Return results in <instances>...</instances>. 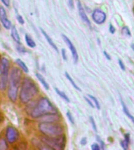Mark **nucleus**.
Wrapping results in <instances>:
<instances>
[{
    "instance_id": "28",
    "label": "nucleus",
    "mask_w": 134,
    "mask_h": 150,
    "mask_svg": "<svg viewBox=\"0 0 134 150\" xmlns=\"http://www.w3.org/2000/svg\"><path fill=\"white\" fill-rule=\"evenodd\" d=\"M16 21H18V23H20V24H21V25L24 24V19L23 16H21V15H20V14H17V15H16Z\"/></svg>"
},
{
    "instance_id": "36",
    "label": "nucleus",
    "mask_w": 134,
    "mask_h": 150,
    "mask_svg": "<svg viewBox=\"0 0 134 150\" xmlns=\"http://www.w3.org/2000/svg\"><path fill=\"white\" fill-rule=\"evenodd\" d=\"M80 144L82 145H86L87 144V138H86V137H84V138H82V139H81V141H80Z\"/></svg>"
},
{
    "instance_id": "14",
    "label": "nucleus",
    "mask_w": 134,
    "mask_h": 150,
    "mask_svg": "<svg viewBox=\"0 0 134 150\" xmlns=\"http://www.w3.org/2000/svg\"><path fill=\"white\" fill-rule=\"evenodd\" d=\"M10 35H11L12 38L16 42V43H21V38H20V35H19L18 30L16 29V26L12 25L11 28H10Z\"/></svg>"
},
{
    "instance_id": "10",
    "label": "nucleus",
    "mask_w": 134,
    "mask_h": 150,
    "mask_svg": "<svg viewBox=\"0 0 134 150\" xmlns=\"http://www.w3.org/2000/svg\"><path fill=\"white\" fill-rule=\"evenodd\" d=\"M0 21H1L3 28H6V30H9V29L11 28V21L8 19V16H7L5 8L3 6H0Z\"/></svg>"
},
{
    "instance_id": "22",
    "label": "nucleus",
    "mask_w": 134,
    "mask_h": 150,
    "mask_svg": "<svg viewBox=\"0 0 134 150\" xmlns=\"http://www.w3.org/2000/svg\"><path fill=\"white\" fill-rule=\"evenodd\" d=\"M9 148L6 138H0V150L7 149Z\"/></svg>"
},
{
    "instance_id": "17",
    "label": "nucleus",
    "mask_w": 134,
    "mask_h": 150,
    "mask_svg": "<svg viewBox=\"0 0 134 150\" xmlns=\"http://www.w3.org/2000/svg\"><path fill=\"white\" fill-rule=\"evenodd\" d=\"M36 77H37V79L38 80L40 81V83L42 84V86H43V88H44L45 89H46V90H49V84L47 83V81H46V79H45V77H43V75H42L41 74H39V73H36Z\"/></svg>"
},
{
    "instance_id": "18",
    "label": "nucleus",
    "mask_w": 134,
    "mask_h": 150,
    "mask_svg": "<svg viewBox=\"0 0 134 150\" xmlns=\"http://www.w3.org/2000/svg\"><path fill=\"white\" fill-rule=\"evenodd\" d=\"M129 142H130V134H129V133L125 134V139L120 142L122 149L125 150H126L127 149H129Z\"/></svg>"
},
{
    "instance_id": "4",
    "label": "nucleus",
    "mask_w": 134,
    "mask_h": 150,
    "mask_svg": "<svg viewBox=\"0 0 134 150\" xmlns=\"http://www.w3.org/2000/svg\"><path fill=\"white\" fill-rule=\"evenodd\" d=\"M38 128L42 134L49 137L63 135L64 131L63 126L57 122H40Z\"/></svg>"
},
{
    "instance_id": "8",
    "label": "nucleus",
    "mask_w": 134,
    "mask_h": 150,
    "mask_svg": "<svg viewBox=\"0 0 134 150\" xmlns=\"http://www.w3.org/2000/svg\"><path fill=\"white\" fill-rule=\"evenodd\" d=\"M62 38H63V41L65 42V44L68 45V47L70 49L71 52V55H72L73 61H74V63L76 64L78 63V52L75 49V45H73V43L71 42L69 38H68L65 35H62Z\"/></svg>"
},
{
    "instance_id": "21",
    "label": "nucleus",
    "mask_w": 134,
    "mask_h": 150,
    "mask_svg": "<svg viewBox=\"0 0 134 150\" xmlns=\"http://www.w3.org/2000/svg\"><path fill=\"white\" fill-rule=\"evenodd\" d=\"M65 77H67V79H68V81H70V83H71V85H72V86L74 87V88H75V89H76V90H78V91H82V90H81V88H78V86L77 84H75V82L74 81V80H73V78L71 77V76H70V75H69V74H68V72H65Z\"/></svg>"
},
{
    "instance_id": "2",
    "label": "nucleus",
    "mask_w": 134,
    "mask_h": 150,
    "mask_svg": "<svg viewBox=\"0 0 134 150\" xmlns=\"http://www.w3.org/2000/svg\"><path fill=\"white\" fill-rule=\"evenodd\" d=\"M38 94V88L32 78L26 76L22 79L20 91L19 100L23 104H28L34 100Z\"/></svg>"
},
{
    "instance_id": "20",
    "label": "nucleus",
    "mask_w": 134,
    "mask_h": 150,
    "mask_svg": "<svg viewBox=\"0 0 134 150\" xmlns=\"http://www.w3.org/2000/svg\"><path fill=\"white\" fill-rule=\"evenodd\" d=\"M55 91H56V94H57V95H58V96H60V97H61L62 99H63L64 101H66L67 103H70V99H69V98L68 97V96H67V95H66V94L64 93L63 91H61V90H59L57 88H55Z\"/></svg>"
},
{
    "instance_id": "13",
    "label": "nucleus",
    "mask_w": 134,
    "mask_h": 150,
    "mask_svg": "<svg viewBox=\"0 0 134 150\" xmlns=\"http://www.w3.org/2000/svg\"><path fill=\"white\" fill-rule=\"evenodd\" d=\"M40 30H41V32H42V34L43 35V36H44V38H46V40L47 41V42L49 43V45L53 48V49L55 50V51L56 52H58V48H57V46L56 45V44L54 43L53 41L52 40V38L50 37H49V35L47 34L46 31H45L42 28H40Z\"/></svg>"
},
{
    "instance_id": "40",
    "label": "nucleus",
    "mask_w": 134,
    "mask_h": 150,
    "mask_svg": "<svg viewBox=\"0 0 134 150\" xmlns=\"http://www.w3.org/2000/svg\"><path fill=\"white\" fill-rule=\"evenodd\" d=\"M2 121V117H1V115H0V123Z\"/></svg>"
},
{
    "instance_id": "39",
    "label": "nucleus",
    "mask_w": 134,
    "mask_h": 150,
    "mask_svg": "<svg viewBox=\"0 0 134 150\" xmlns=\"http://www.w3.org/2000/svg\"><path fill=\"white\" fill-rule=\"evenodd\" d=\"M131 49H133V51H134V43H133V44L131 45Z\"/></svg>"
},
{
    "instance_id": "24",
    "label": "nucleus",
    "mask_w": 134,
    "mask_h": 150,
    "mask_svg": "<svg viewBox=\"0 0 134 150\" xmlns=\"http://www.w3.org/2000/svg\"><path fill=\"white\" fill-rule=\"evenodd\" d=\"M122 35H124V36H126V37H130L131 36V32H130V30H129V28L126 26H125L123 27L122 29Z\"/></svg>"
},
{
    "instance_id": "15",
    "label": "nucleus",
    "mask_w": 134,
    "mask_h": 150,
    "mask_svg": "<svg viewBox=\"0 0 134 150\" xmlns=\"http://www.w3.org/2000/svg\"><path fill=\"white\" fill-rule=\"evenodd\" d=\"M120 101H121V104H122V109H123V112H124V113L126 115L127 117H128V118L130 119V120H131V121L134 124V117L131 114V113H130V112H129V110H128V108H127L125 103H124V101L122 100V97H120Z\"/></svg>"
},
{
    "instance_id": "31",
    "label": "nucleus",
    "mask_w": 134,
    "mask_h": 150,
    "mask_svg": "<svg viewBox=\"0 0 134 150\" xmlns=\"http://www.w3.org/2000/svg\"><path fill=\"white\" fill-rule=\"evenodd\" d=\"M92 150H99L101 149V147L99 146L98 143H93V145H91Z\"/></svg>"
},
{
    "instance_id": "27",
    "label": "nucleus",
    "mask_w": 134,
    "mask_h": 150,
    "mask_svg": "<svg viewBox=\"0 0 134 150\" xmlns=\"http://www.w3.org/2000/svg\"><path fill=\"white\" fill-rule=\"evenodd\" d=\"M67 117L68 118L69 120V121L72 124H75V120H74V117H73L72 114H71V112L70 111H68L67 112Z\"/></svg>"
},
{
    "instance_id": "23",
    "label": "nucleus",
    "mask_w": 134,
    "mask_h": 150,
    "mask_svg": "<svg viewBox=\"0 0 134 150\" xmlns=\"http://www.w3.org/2000/svg\"><path fill=\"white\" fill-rule=\"evenodd\" d=\"M87 96H88V97H89L92 101H93V103L95 107H96L97 110H100V109H101V105H100V103H99L98 100L96 99V98H95V97L93 96H90V95H88Z\"/></svg>"
},
{
    "instance_id": "3",
    "label": "nucleus",
    "mask_w": 134,
    "mask_h": 150,
    "mask_svg": "<svg viewBox=\"0 0 134 150\" xmlns=\"http://www.w3.org/2000/svg\"><path fill=\"white\" fill-rule=\"evenodd\" d=\"M31 117L32 119H38L42 116L51 113H57V110L54 106L49 98L42 97L36 102L35 105L30 111Z\"/></svg>"
},
{
    "instance_id": "26",
    "label": "nucleus",
    "mask_w": 134,
    "mask_h": 150,
    "mask_svg": "<svg viewBox=\"0 0 134 150\" xmlns=\"http://www.w3.org/2000/svg\"><path fill=\"white\" fill-rule=\"evenodd\" d=\"M89 120H90V124H92V127L93 129V131L95 132L97 131V128H96V123H95V120H94L93 117H89Z\"/></svg>"
},
{
    "instance_id": "37",
    "label": "nucleus",
    "mask_w": 134,
    "mask_h": 150,
    "mask_svg": "<svg viewBox=\"0 0 134 150\" xmlns=\"http://www.w3.org/2000/svg\"><path fill=\"white\" fill-rule=\"evenodd\" d=\"M103 54H104V56H105V57L107 59H108V60H110V59H111V58H110V56H109V54H108V52H107L103 51Z\"/></svg>"
},
{
    "instance_id": "5",
    "label": "nucleus",
    "mask_w": 134,
    "mask_h": 150,
    "mask_svg": "<svg viewBox=\"0 0 134 150\" xmlns=\"http://www.w3.org/2000/svg\"><path fill=\"white\" fill-rule=\"evenodd\" d=\"M10 71V61L6 57H2L0 60V90L4 91L8 86V80Z\"/></svg>"
},
{
    "instance_id": "35",
    "label": "nucleus",
    "mask_w": 134,
    "mask_h": 150,
    "mask_svg": "<svg viewBox=\"0 0 134 150\" xmlns=\"http://www.w3.org/2000/svg\"><path fill=\"white\" fill-rule=\"evenodd\" d=\"M118 64H119V67H121V69H122V70H125V67L124 63H123V62L122 61V59H118Z\"/></svg>"
},
{
    "instance_id": "1",
    "label": "nucleus",
    "mask_w": 134,
    "mask_h": 150,
    "mask_svg": "<svg viewBox=\"0 0 134 150\" xmlns=\"http://www.w3.org/2000/svg\"><path fill=\"white\" fill-rule=\"evenodd\" d=\"M23 73L19 67H13L9 71L7 86V96L13 103L16 102L18 98V91L23 79Z\"/></svg>"
},
{
    "instance_id": "34",
    "label": "nucleus",
    "mask_w": 134,
    "mask_h": 150,
    "mask_svg": "<svg viewBox=\"0 0 134 150\" xmlns=\"http://www.w3.org/2000/svg\"><path fill=\"white\" fill-rule=\"evenodd\" d=\"M96 139H97V141H98L99 142L101 143V149H104V148H105V145H104V142H103V141L101 140V138H100L99 136H97V137H96Z\"/></svg>"
},
{
    "instance_id": "7",
    "label": "nucleus",
    "mask_w": 134,
    "mask_h": 150,
    "mask_svg": "<svg viewBox=\"0 0 134 150\" xmlns=\"http://www.w3.org/2000/svg\"><path fill=\"white\" fill-rule=\"evenodd\" d=\"M5 138L6 139L7 142L9 144H14L18 141L20 138V133L16 127L12 125H9L6 127L5 131Z\"/></svg>"
},
{
    "instance_id": "38",
    "label": "nucleus",
    "mask_w": 134,
    "mask_h": 150,
    "mask_svg": "<svg viewBox=\"0 0 134 150\" xmlns=\"http://www.w3.org/2000/svg\"><path fill=\"white\" fill-rule=\"evenodd\" d=\"M68 5H69V6L73 8L74 7V2H73V0H68Z\"/></svg>"
},
{
    "instance_id": "30",
    "label": "nucleus",
    "mask_w": 134,
    "mask_h": 150,
    "mask_svg": "<svg viewBox=\"0 0 134 150\" xmlns=\"http://www.w3.org/2000/svg\"><path fill=\"white\" fill-rule=\"evenodd\" d=\"M1 2L7 8H9L10 6V0H1Z\"/></svg>"
},
{
    "instance_id": "25",
    "label": "nucleus",
    "mask_w": 134,
    "mask_h": 150,
    "mask_svg": "<svg viewBox=\"0 0 134 150\" xmlns=\"http://www.w3.org/2000/svg\"><path fill=\"white\" fill-rule=\"evenodd\" d=\"M16 49L19 52L21 53H24V52H27V50L25 49V48L21 44V43H17V45H16Z\"/></svg>"
},
{
    "instance_id": "16",
    "label": "nucleus",
    "mask_w": 134,
    "mask_h": 150,
    "mask_svg": "<svg viewBox=\"0 0 134 150\" xmlns=\"http://www.w3.org/2000/svg\"><path fill=\"white\" fill-rule=\"evenodd\" d=\"M15 63H16V64L19 67L21 68L24 73L28 74V73L29 72V70H28V66L26 65L25 63H24V62L22 59H16V60H15Z\"/></svg>"
},
{
    "instance_id": "12",
    "label": "nucleus",
    "mask_w": 134,
    "mask_h": 150,
    "mask_svg": "<svg viewBox=\"0 0 134 150\" xmlns=\"http://www.w3.org/2000/svg\"><path fill=\"white\" fill-rule=\"evenodd\" d=\"M40 122H57L60 120V116L57 113H51L42 116L40 118L37 119Z\"/></svg>"
},
{
    "instance_id": "9",
    "label": "nucleus",
    "mask_w": 134,
    "mask_h": 150,
    "mask_svg": "<svg viewBox=\"0 0 134 150\" xmlns=\"http://www.w3.org/2000/svg\"><path fill=\"white\" fill-rule=\"evenodd\" d=\"M92 18L93 20V21L97 24H102L106 21L107 19V15L103 11H102L101 9H95L92 14Z\"/></svg>"
},
{
    "instance_id": "11",
    "label": "nucleus",
    "mask_w": 134,
    "mask_h": 150,
    "mask_svg": "<svg viewBox=\"0 0 134 150\" xmlns=\"http://www.w3.org/2000/svg\"><path fill=\"white\" fill-rule=\"evenodd\" d=\"M77 6L78 14H79V16L80 17H81V19H82V21H83L89 28H91V23H90V21H89V19L88 18V16H87L86 13V11H85L84 7L82 6V3H81L80 1H78Z\"/></svg>"
},
{
    "instance_id": "6",
    "label": "nucleus",
    "mask_w": 134,
    "mask_h": 150,
    "mask_svg": "<svg viewBox=\"0 0 134 150\" xmlns=\"http://www.w3.org/2000/svg\"><path fill=\"white\" fill-rule=\"evenodd\" d=\"M39 138L47 146L50 148V149L61 150L63 149L65 147L66 138L63 134L56 137H49L42 134V136H40Z\"/></svg>"
},
{
    "instance_id": "29",
    "label": "nucleus",
    "mask_w": 134,
    "mask_h": 150,
    "mask_svg": "<svg viewBox=\"0 0 134 150\" xmlns=\"http://www.w3.org/2000/svg\"><path fill=\"white\" fill-rule=\"evenodd\" d=\"M84 98H85V100L87 102V103H88V104H89L92 108H95V105H94L93 101H92L91 99L88 97V96H84Z\"/></svg>"
},
{
    "instance_id": "32",
    "label": "nucleus",
    "mask_w": 134,
    "mask_h": 150,
    "mask_svg": "<svg viewBox=\"0 0 134 150\" xmlns=\"http://www.w3.org/2000/svg\"><path fill=\"white\" fill-rule=\"evenodd\" d=\"M61 55H62V57H63V60H67V54H66V51L64 49H61Z\"/></svg>"
},
{
    "instance_id": "33",
    "label": "nucleus",
    "mask_w": 134,
    "mask_h": 150,
    "mask_svg": "<svg viewBox=\"0 0 134 150\" xmlns=\"http://www.w3.org/2000/svg\"><path fill=\"white\" fill-rule=\"evenodd\" d=\"M115 30H115V27H114L111 23H110V24H109V31H110V34H115Z\"/></svg>"
},
{
    "instance_id": "41",
    "label": "nucleus",
    "mask_w": 134,
    "mask_h": 150,
    "mask_svg": "<svg viewBox=\"0 0 134 150\" xmlns=\"http://www.w3.org/2000/svg\"><path fill=\"white\" fill-rule=\"evenodd\" d=\"M0 60H1V57H0Z\"/></svg>"
},
{
    "instance_id": "19",
    "label": "nucleus",
    "mask_w": 134,
    "mask_h": 150,
    "mask_svg": "<svg viewBox=\"0 0 134 150\" xmlns=\"http://www.w3.org/2000/svg\"><path fill=\"white\" fill-rule=\"evenodd\" d=\"M24 38H25V42L27 45L30 48H35L36 46V44H35V42L34 41V39L32 38V37L30 35L28 34H25L24 35Z\"/></svg>"
}]
</instances>
